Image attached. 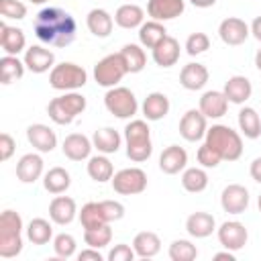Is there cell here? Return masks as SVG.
Listing matches in <instances>:
<instances>
[{"instance_id":"cell-51","label":"cell","mask_w":261,"mask_h":261,"mask_svg":"<svg viewBox=\"0 0 261 261\" xmlns=\"http://www.w3.org/2000/svg\"><path fill=\"white\" fill-rule=\"evenodd\" d=\"M249 173H251V177H253L257 184H261V157H255V159L251 161Z\"/></svg>"},{"instance_id":"cell-6","label":"cell","mask_w":261,"mask_h":261,"mask_svg":"<svg viewBox=\"0 0 261 261\" xmlns=\"http://www.w3.org/2000/svg\"><path fill=\"white\" fill-rule=\"evenodd\" d=\"M88 82V71L71 61H61L49 71V86L59 92H73L84 88Z\"/></svg>"},{"instance_id":"cell-34","label":"cell","mask_w":261,"mask_h":261,"mask_svg":"<svg viewBox=\"0 0 261 261\" xmlns=\"http://www.w3.org/2000/svg\"><path fill=\"white\" fill-rule=\"evenodd\" d=\"M71 186V175L67 169L63 167H51L45 175H43V188L49 194H65L67 188Z\"/></svg>"},{"instance_id":"cell-20","label":"cell","mask_w":261,"mask_h":261,"mask_svg":"<svg viewBox=\"0 0 261 261\" xmlns=\"http://www.w3.org/2000/svg\"><path fill=\"white\" fill-rule=\"evenodd\" d=\"M198 108H200V112H202L206 118L216 120V118H222V116L226 114V110H228V100H226L224 92H220V90H208V92L202 94Z\"/></svg>"},{"instance_id":"cell-23","label":"cell","mask_w":261,"mask_h":261,"mask_svg":"<svg viewBox=\"0 0 261 261\" xmlns=\"http://www.w3.org/2000/svg\"><path fill=\"white\" fill-rule=\"evenodd\" d=\"M0 47L6 55H18L20 51H27V37L22 29L10 27L6 22L0 24Z\"/></svg>"},{"instance_id":"cell-9","label":"cell","mask_w":261,"mask_h":261,"mask_svg":"<svg viewBox=\"0 0 261 261\" xmlns=\"http://www.w3.org/2000/svg\"><path fill=\"white\" fill-rule=\"evenodd\" d=\"M112 190L120 196H137L147 190V173L141 167H124L112 175Z\"/></svg>"},{"instance_id":"cell-3","label":"cell","mask_w":261,"mask_h":261,"mask_svg":"<svg viewBox=\"0 0 261 261\" xmlns=\"http://www.w3.org/2000/svg\"><path fill=\"white\" fill-rule=\"evenodd\" d=\"M124 143H126V157L135 163H143L153 153L151 143V128L147 120L135 118L124 126Z\"/></svg>"},{"instance_id":"cell-45","label":"cell","mask_w":261,"mask_h":261,"mask_svg":"<svg viewBox=\"0 0 261 261\" xmlns=\"http://www.w3.org/2000/svg\"><path fill=\"white\" fill-rule=\"evenodd\" d=\"M210 49V39L206 33H192L188 39H186V53L196 57V55H202L204 51Z\"/></svg>"},{"instance_id":"cell-44","label":"cell","mask_w":261,"mask_h":261,"mask_svg":"<svg viewBox=\"0 0 261 261\" xmlns=\"http://www.w3.org/2000/svg\"><path fill=\"white\" fill-rule=\"evenodd\" d=\"M0 14L2 18L22 20L27 16V4L20 0H0Z\"/></svg>"},{"instance_id":"cell-21","label":"cell","mask_w":261,"mask_h":261,"mask_svg":"<svg viewBox=\"0 0 261 261\" xmlns=\"http://www.w3.org/2000/svg\"><path fill=\"white\" fill-rule=\"evenodd\" d=\"M208 69L204 63H198V61H192V63H186L179 71V84L190 90V92H196V90H202L206 84H208Z\"/></svg>"},{"instance_id":"cell-22","label":"cell","mask_w":261,"mask_h":261,"mask_svg":"<svg viewBox=\"0 0 261 261\" xmlns=\"http://www.w3.org/2000/svg\"><path fill=\"white\" fill-rule=\"evenodd\" d=\"M186 230L194 239H206L216 230V220L210 212L198 210V212H192L186 218Z\"/></svg>"},{"instance_id":"cell-12","label":"cell","mask_w":261,"mask_h":261,"mask_svg":"<svg viewBox=\"0 0 261 261\" xmlns=\"http://www.w3.org/2000/svg\"><path fill=\"white\" fill-rule=\"evenodd\" d=\"M249 35H251L249 24L239 16H228L218 24V37L224 45H230V47L243 45L249 39Z\"/></svg>"},{"instance_id":"cell-2","label":"cell","mask_w":261,"mask_h":261,"mask_svg":"<svg viewBox=\"0 0 261 261\" xmlns=\"http://www.w3.org/2000/svg\"><path fill=\"white\" fill-rule=\"evenodd\" d=\"M204 143H208L222 161H237L243 155V137L226 124H212L206 130Z\"/></svg>"},{"instance_id":"cell-43","label":"cell","mask_w":261,"mask_h":261,"mask_svg":"<svg viewBox=\"0 0 261 261\" xmlns=\"http://www.w3.org/2000/svg\"><path fill=\"white\" fill-rule=\"evenodd\" d=\"M75 247H77L75 239H73L71 234H67V232H59L57 237H53V251H55V255L61 257V259L73 257V255H75Z\"/></svg>"},{"instance_id":"cell-47","label":"cell","mask_w":261,"mask_h":261,"mask_svg":"<svg viewBox=\"0 0 261 261\" xmlns=\"http://www.w3.org/2000/svg\"><path fill=\"white\" fill-rule=\"evenodd\" d=\"M135 257H137L135 249H133L130 245H126V243L114 245V247L110 249V253H108V261H133Z\"/></svg>"},{"instance_id":"cell-7","label":"cell","mask_w":261,"mask_h":261,"mask_svg":"<svg viewBox=\"0 0 261 261\" xmlns=\"http://www.w3.org/2000/svg\"><path fill=\"white\" fill-rule=\"evenodd\" d=\"M104 106L116 118H133L139 110L137 96L133 94V90L124 86L108 88V92L104 94Z\"/></svg>"},{"instance_id":"cell-28","label":"cell","mask_w":261,"mask_h":261,"mask_svg":"<svg viewBox=\"0 0 261 261\" xmlns=\"http://www.w3.org/2000/svg\"><path fill=\"white\" fill-rule=\"evenodd\" d=\"M114 22L120 27V29H126V31H133V29H139L143 22H145V10L139 6V4H122L116 8L114 12Z\"/></svg>"},{"instance_id":"cell-15","label":"cell","mask_w":261,"mask_h":261,"mask_svg":"<svg viewBox=\"0 0 261 261\" xmlns=\"http://www.w3.org/2000/svg\"><path fill=\"white\" fill-rule=\"evenodd\" d=\"M186 10V0H147V14L153 20L165 22L181 16Z\"/></svg>"},{"instance_id":"cell-25","label":"cell","mask_w":261,"mask_h":261,"mask_svg":"<svg viewBox=\"0 0 261 261\" xmlns=\"http://www.w3.org/2000/svg\"><path fill=\"white\" fill-rule=\"evenodd\" d=\"M224 96H226V100L230 102V104H245L249 98H251V94H253V86H251V82H249V77H245V75H232V77H228L226 82H224Z\"/></svg>"},{"instance_id":"cell-30","label":"cell","mask_w":261,"mask_h":261,"mask_svg":"<svg viewBox=\"0 0 261 261\" xmlns=\"http://www.w3.org/2000/svg\"><path fill=\"white\" fill-rule=\"evenodd\" d=\"M92 143H94V149H98V153L110 155V153H116L120 149L122 137L112 126H104V128H98L92 135Z\"/></svg>"},{"instance_id":"cell-42","label":"cell","mask_w":261,"mask_h":261,"mask_svg":"<svg viewBox=\"0 0 261 261\" xmlns=\"http://www.w3.org/2000/svg\"><path fill=\"white\" fill-rule=\"evenodd\" d=\"M169 259L171 261H194L198 257V249L192 241L188 239H175L171 245H169V251H167Z\"/></svg>"},{"instance_id":"cell-52","label":"cell","mask_w":261,"mask_h":261,"mask_svg":"<svg viewBox=\"0 0 261 261\" xmlns=\"http://www.w3.org/2000/svg\"><path fill=\"white\" fill-rule=\"evenodd\" d=\"M249 29H251V35L261 43V16H255L253 22L249 24Z\"/></svg>"},{"instance_id":"cell-56","label":"cell","mask_w":261,"mask_h":261,"mask_svg":"<svg viewBox=\"0 0 261 261\" xmlns=\"http://www.w3.org/2000/svg\"><path fill=\"white\" fill-rule=\"evenodd\" d=\"M31 2H33V4H47L49 0H31Z\"/></svg>"},{"instance_id":"cell-18","label":"cell","mask_w":261,"mask_h":261,"mask_svg":"<svg viewBox=\"0 0 261 261\" xmlns=\"http://www.w3.org/2000/svg\"><path fill=\"white\" fill-rule=\"evenodd\" d=\"M27 139L29 143L39 151V153H51L57 147V135L51 126L43 122H35L27 128Z\"/></svg>"},{"instance_id":"cell-31","label":"cell","mask_w":261,"mask_h":261,"mask_svg":"<svg viewBox=\"0 0 261 261\" xmlns=\"http://www.w3.org/2000/svg\"><path fill=\"white\" fill-rule=\"evenodd\" d=\"M133 249L137 253V257L141 259H151L161 251V239L153 232V230H143L137 232L133 239Z\"/></svg>"},{"instance_id":"cell-27","label":"cell","mask_w":261,"mask_h":261,"mask_svg":"<svg viewBox=\"0 0 261 261\" xmlns=\"http://www.w3.org/2000/svg\"><path fill=\"white\" fill-rule=\"evenodd\" d=\"M179 43L177 39L173 37H165L157 47L151 49V55H153V61L159 65V67H171L179 61Z\"/></svg>"},{"instance_id":"cell-46","label":"cell","mask_w":261,"mask_h":261,"mask_svg":"<svg viewBox=\"0 0 261 261\" xmlns=\"http://www.w3.org/2000/svg\"><path fill=\"white\" fill-rule=\"evenodd\" d=\"M196 159H198V163H200L202 167H206V169H210V167H218V163L222 161L220 155H218L208 143H202V145L198 147V151H196Z\"/></svg>"},{"instance_id":"cell-49","label":"cell","mask_w":261,"mask_h":261,"mask_svg":"<svg viewBox=\"0 0 261 261\" xmlns=\"http://www.w3.org/2000/svg\"><path fill=\"white\" fill-rule=\"evenodd\" d=\"M14 149H16L14 139L8 133H2L0 135V159L2 161H8L12 157V153H14Z\"/></svg>"},{"instance_id":"cell-40","label":"cell","mask_w":261,"mask_h":261,"mask_svg":"<svg viewBox=\"0 0 261 261\" xmlns=\"http://www.w3.org/2000/svg\"><path fill=\"white\" fill-rule=\"evenodd\" d=\"M27 239L33 245H47L53 239V226L45 218H33L27 224Z\"/></svg>"},{"instance_id":"cell-24","label":"cell","mask_w":261,"mask_h":261,"mask_svg":"<svg viewBox=\"0 0 261 261\" xmlns=\"http://www.w3.org/2000/svg\"><path fill=\"white\" fill-rule=\"evenodd\" d=\"M169 108H171L169 98L163 92H151V94H147V98L141 104V110H143L145 120H151V122L165 118L167 112H169Z\"/></svg>"},{"instance_id":"cell-16","label":"cell","mask_w":261,"mask_h":261,"mask_svg":"<svg viewBox=\"0 0 261 261\" xmlns=\"http://www.w3.org/2000/svg\"><path fill=\"white\" fill-rule=\"evenodd\" d=\"M92 149H94V143L92 139H88L86 135L82 133H71L63 139V145H61V151L67 159L71 161H84V159H90L92 155Z\"/></svg>"},{"instance_id":"cell-33","label":"cell","mask_w":261,"mask_h":261,"mask_svg":"<svg viewBox=\"0 0 261 261\" xmlns=\"http://www.w3.org/2000/svg\"><path fill=\"white\" fill-rule=\"evenodd\" d=\"M86 169H88V175H90L94 181H98V184L110 181L112 175H114V165H112V161H110L104 153H98V155L90 157Z\"/></svg>"},{"instance_id":"cell-26","label":"cell","mask_w":261,"mask_h":261,"mask_svg":"<svg viewBox=\"0 0 261 261\" xmlns=\"http://www.w3.org/2000/svg\"><path fill=\"white\" fill-rule=\"evenodd\" d=\"M43 175V159L39 153H27L16 163V177L22 184H35Z\"/></svg>"},{"instance_id":"cell-14","label":"cell","mask_w":261,"mask_h":261,"mask_svg":"<svg viewBox=\"0 0 261 261\" xmlns=\"http://www.w3.org/2000/svg\"><path fill=\"white\" fill-rule=\"evenodd\" d=\"M24 65L29 71L33 73H45V71H51L55 67V53L47 47H41V45H33L24 51Z\"/></svg>"},{"instance_id":"cell-17","label":"cell","mask_w":261,"mask_h":261,"mask_svg":"<svg viewBox=\"0 0 261 261\" xmlns=\"http://www.w3.org/2000/svg\"><path fill=\"white\" fill-rule=\"evenodd\" d=\"M75 216H77V206H75L73 198L57 194L51 200V204H49V218H51V222H55L59 226H65V224H71Z\"/></svg>"},{"instance_id":"cell-53","label":"cell","mask_w":261,"mask_h":261,"mask_svg":"<svg viewBox=\"0 0 261 261\" xmlns=\"http://www.w3.org/2000/svg\"><path fill=\"white\" fill-rule=\"evenodd\" d=\"M214 261H234V251H220V253H214Z\"/></svg>"},{"instance_id":"cell-48","label":"cell","mask_w":261,"mask_h":261,"mask_svg":"<svg viewBox=\"0 0 261 261\" xmlns=\"http://www.w3.org/2000/svg\"><path fill=\"white\" fill-rule=\"evenodd\" d=\"M100 204H102V210H104V216H106L108 222H116V220H120L124 216V206L120 202H116V200H102Z\"/></svg>"},{"instance_id":"cell-32","label":"cell","mask_w":261,"mask_h":261,"mask_svg":"<svg viewBox=\"0 0 261 261\" xmlns=\"http://www.w3.org/2000/svg\"><path fill=\"white\" fill-rule=\"evenodd\" d=\"M165 37H167V29L159 20H153L151 18V20H147V22H143L139 27V43L143 47H147V49L157 47Z\"/></svg>"},{"instance_id":"cell-4","label":"cell","mask_w":261,"mask_h":261,"mask_svg":"<svg viewBox=\"0 0 261 261\" xmlns=\"http://www.w3.org/2000/svg\"><path fill=\"white\" fill-rule=\"evenodd\" d=\"M22 251V218L14 210L0 214V257L12 259Z\"/></svg>"},{"instance_id":"cell-41","label":"cell","mask_w":261,"mask_h":261,"mask_svg":"<svg viewBox=\"0 0 261 261\" xmlns=\"http://www.w3.org/2000/svg\"><path fill=\"white\" fill-rule=\"evenodd\" d=\"M110 241H112V228H110V224H102V226L86 228L84 230V243L88 247L104 249V247L110 245Z\"/></svg>"},{"instance_id":"cell-29","label":"cell","mask_w":261,"mask_h":261,"mask_svg":"<svg viewBox=\"0 0 261 261\" xmlns=\"http://www.w3.org/2000/svg\"><path fill=\"white\" fill-rule=\"evenodd\" d=\"M86 27H88V31H90L94 37L104 39V37H108V35L112 33L114 18H112L110 12L104 10V8H92V10L88 12V16H86Z\"/></svg>"},{"instance_id":"cell-50","label":"cell","mask_w":261,"mask_h":261,"mask_svg":"<svg viewBox=\"0 0 261 261\" xmlns=\"http://www.w3.org/2000/svg\"><path fill=\"white\" fill-rule=\"evenodd\" d=\"M77 259H80V261H88V259H92V261H102L104 257H102L100 249L88 247V249H84V251H80V253H77Z\"/></svg>"},{"instance_id":"cell-39","label":"cell","mask_w":261,"mask_h":261,"mask_svg":"<svg viewBox=\"0 0 261 261\" xmlns=\"http://www.w3.org/2000/svg\"><path fill=\"white\" fill-rule=\"evenodd\" d=\"M80 216V222L86 228H96V226H102V224H110L104 216V210H102V204L100 202H88L82 206V210L77 212Z\"/></svg>"},{"instance_id":"cell-8","label":"cell","mask_w":261,"mask_h":261,"mask_svg":"<svg viewBox=\"0 0 261 261\" xmlns=\"http://www.w3.org/2000/svg\"><path fill=\"white\" fill-rule=\"evenodd\" d=\"M128 71H126V65H124L120 53H110V55L102 57L94 65V80L102 88H114V86H118V82H122V77Z\"/></svg>"},{"instance_id":"cell-13","label":"cell","mask_w":261,"mask_h":261,"mask_svg":"<svg viewBox=\"0 0 261 261\" xmlns=\"http://www.w3.org/2000/svg\"><path fill=\"white\" fill-rule=\"evenodd\" d=\"M249 190L241 184H228L220 194V206L228 214H243L249 208Z\"/></svg>"},{"instance_id":"cell-11","label":"cell","mask_w":261,"mask_h":261,"mask_svg":"<svg viewBox=\"0 0 261 261\" xmlns=\"http://www.w3.org/2000/svg\"><path fill=\"white\" fill-rule=\"evenodd\" d=\"M208 130V118L200 112V108H190L184 112L181 120H179V135L188 141V143H196L202 141L206 137Z\"/></svg>"},{"instance_id":"cell-35","label":"cell","mask_w":261,"mask_h":261,"mask_svg":"<svg viewBox=\"0 0 261 261\" xmlns=\"http://www.w3.org/2000/svg\"><path fill=\"white\" fill-rule=\"evenodd\" d=\"M118 53L122 55V61H124L128 73H139V71L145 69V65H147V55H145L143 45L126 43Z\"/></svg>"},{"instance_id":"cell-36","label":"cell","mask_w":261,"mask_h":261,"mask_svg":"<svg viewBox=\"0 0 261 261\" xmlns=\"http://www.w3.org/2000/svg\"><path fill=\"white\" fill-rule=\"evenodd\" d=\"M24 69H27V65H24V61L18 59V55H6L4 53L0 57V82L4 86L20 80L24 75Z\"/></svg>"},{"instance_id":"cell-37","label":"cell","mask_w":261,"mask_h":261,"mask_svg":"<svg viewBox=\"0 0 261 261\" xmlns=\"http://www.w3.org/2000/svg\"><path fill=\"white\" fill-rule=\"evenodd\" d=\"M181 186L190 194H200L208 188V173L206 167H186L181 173Z\"/></svg>"},{"instance_id":"cell-19","label":"cell","mask_w":261,"mask_h":261,"mask_svg":"<svg viewBox=\"0 0 261 261\" xmlns=\"http://www.w3.org/2000/svg\"><path fill=\"white\" fill-rule=\"evenodd\" d=\"M186 165H188V153L179 145H169L159 155V169L167 175H175V173L184 171Z\"/></svg>"},{"instance_id":"cell-57","label":"cell","mask_w":261,"mask_h":261,"mask_svg":"<svg viewBox=\"0 0 261 261\" xmlns=\"http://www.w3.org/2000/svg\"><path fill=\"white\" fill-rule=\"evenodd\" d=\"M257 206H259V212H261V194H259V198H257Z\"/></svg>"},{"instance_id":"cell-5","label":"cell","mask_w":261,"mask_h":261,"mask_svg":"<svg viewBox=\"0 0 261 261\" xmlns=\"http://www.w3.org/2000/svg\"><path fill=\"white\" fill-rule=\"evenodd\" d=\"M86 96L77 90L65 92L47 104V114L55 124H71L73 118L86 110Z\"/></svg>"},{"instance_id":"cell-1","label":"cell","mask_w":261,"mask_h":261,"mask_svg":"<svg viewBox=\"0 0 261 261\" xmlns=\"http://www.w3.org/2000/svg\"><path fill=\"white\" fill-rule=\"evenodd\" d=\"M35 35L41 43L53 45V47H67L75 39V18L57 6H47L37 12L33 20Z\"/></svg>"},{"instance_id":"cell-10","label":"cell","mask_w":261,"mask_h":261,"mask_svg":"<svg viewBox=\"0 0 261 261\" xmlns=\"http://www.w3.org/2000/svg\"><path fill=\"white\" fill-rule=\"evenodd\" d=\"M218 243L228 251H241L249 241V230L239 220H226L216 228Z\"/></svg>"},{"instance_id":"cell-38","label":"cell","mask_w":261,"mask_h":261,"mask_svg":"<svg viewBox=\"0 0 261 261\" xmlns=\"http://www.w3.org/2000/svg\"><path fill=\"white\" fill-rule=\"evenodd\" d=\"M239 128L247 139H257L261 137V118L255 108L243 106L239 110Z\"/></svg>"},{"instance_id":"cell-54","label":"cell","mask_w":261,"mask_h":261,"mask_svg":"<svg viewBox=\"0 0 261 261\" xmlns=\"http://www.w3.org/2000/svg\"><path fill=\"white\" fill-rule=\"evenodd\" d=\"M190 4H194L196 8H210L216 4V0H190Z\"/></svg>"},{"instance_id":"cell-55","label":"cell","mask_w":261,"mask_h":261,"mask_svg":"<svg viewBox=\"0 0 261 261\" xmlns=\"http://www.w3.org/2000/svg\"><path fill=\"white\" fill-rule=\"evenodd\" d=\"M255 67L261 71V49H257V53H255Z\"/></svg>"}]
</instances>
